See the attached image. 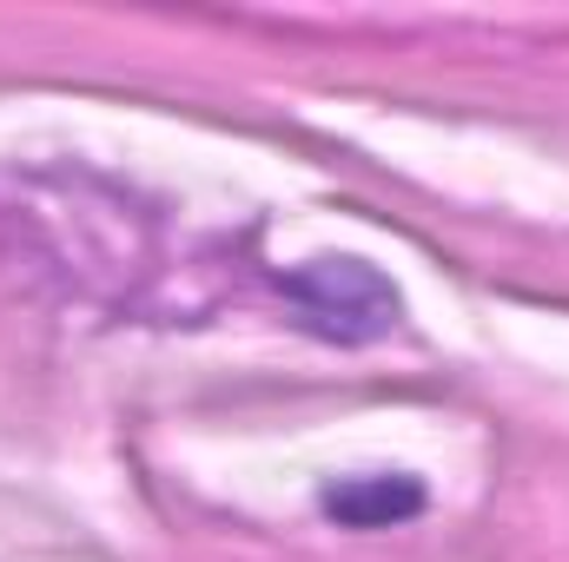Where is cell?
Returning a JSON list of instances; mask_svg holds the SVG:
<instances>
[{
    "mask_svg": "<svg viewBox=\"0 0 569 562\" xmlns=\"http://www.w3.org/2000/svg\"><path fill=\"white\" fill-rule=\"evenodd\" d=\"M418 503H425V496H418V483H385V476H378V483H345V490H331V496H325V510H331V516L365 523V530H371V523H391V516H411Z\"/></svg>",
    "mask_w": 569,
    "mask_h": 562,
    "instance_id": "obj_1",
    "label": "cell"
}]
</instances>
